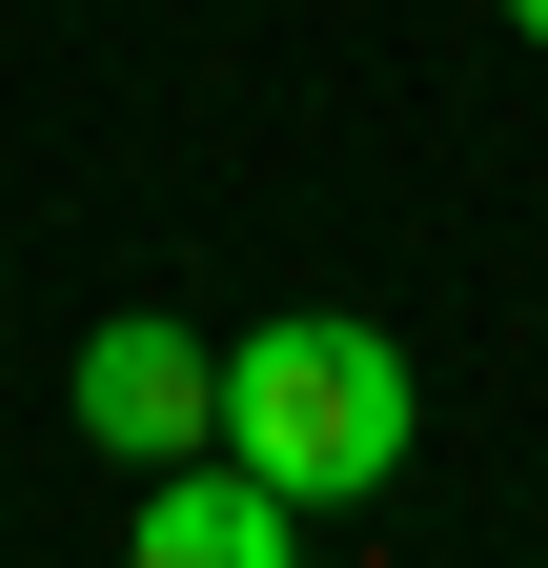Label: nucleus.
Instances as JSON below:
<instances>
[{
    "label": "nucleus",
    "instance_id": "nucleus-1",
    "mask_svg": "<svg viewBox=\"0 0 548 568\" xmlns=\"http://www.w3.org/2000/svg\"><path fill=\"white\" fill-rule=\"evenodd\" d=\"M406 345L386 325H346V305H264L244 345H224V447L285 487V508H366V487L406 467Z\"/></svg>",
    "mask_w": 548,
    "mask_h": 568
},
{
    "label": "nucleus",
    "instance_id": "nucleus-2",
    "mask_svg": "<svg viewBox=\"0 0 548 568\" xmlns=\"http://www.w3.org/2000/svg\"><path fill=\"white\" fill-rule=\"evenodd\" d=\"M61 406H82V447L183 467V447H224V345L163 325V305H102V325H82V366H61Z\"/></svg>",
    "mask_w": 548,
    "mask_h": 568
},
{
    "label": "nucleus",
    "instance_id": "nucleus-3",
    "mask_svg": "<svg viewBox=\"0 0 548 568\" xmlns=\"http://www.w3.org/2000/svg\"><path fill=\"white\" fill-rule=\"evenodd\" d=\"M325 508H285L244 447H183V467H143V568H285Z\"/></svg>",
    "mask_w": 548,
    "mask_h": 568
},
{
    "label": "nucleus",
    "instance_id": "nucleus-4",
    "mask_svg": "<svg viewBox=\"0 0 548 568\" xmlns=\"http://www.w3.org/2000/svg\"><path fill=\"white\" fill-rule=\"evenodd\" d=\"M508 41H548V0H508Z\"/></svg>",
    "mask_w": 548,
    "mask_h": 568
}]
</instances>
